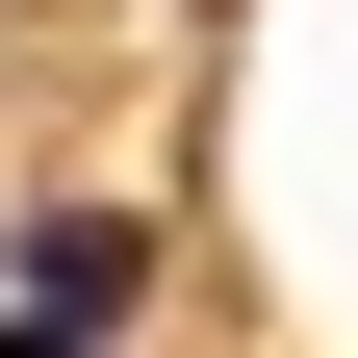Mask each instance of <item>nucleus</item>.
Listing matches in <instances>:
<instances>
[{
    "instance_id": "obj_1",
    "label": "nucleus",
    "mask_w": 358,
    "mask_h": 358,
    "mask_svg": "<svg viewBox=\"0 0 358 358\" xmlns=\"http://www.w3.org/2000/svg\"><path fill=\"white\" fill-rule=\"evenodd\" d=\"M128 282H154V231H128V205H52V231H26V307H77V333H103Z\"/></svg>"
},
{
    "instance_id": "obj_2",
    "label": "nucleus",
    "mask_w": 358,
    "mask_h": 358,
    "mask_svg": "<svg viewBox=\"0 0 358 358\" xmlns=\"http://www.w3.org/2000/svg\"><path fill=\"white\" fill-rule=\"evenodd\" d=\"M0 358H103V333H77V307H0Z\"/></svg>"
}]
</instances>
